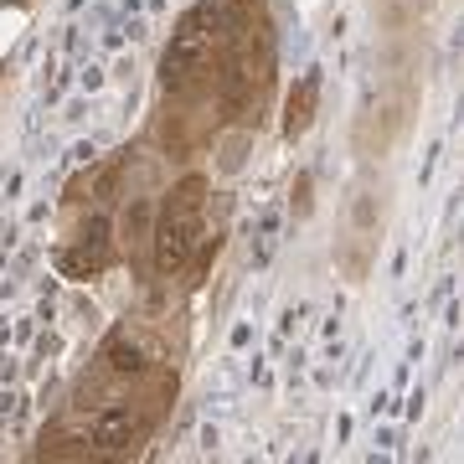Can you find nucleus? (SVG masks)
<instances>
[{"label": "nucleus", "mask_w": 464, "mask_h": 464, "mask_svg": "<svg viewBox=\"0 0 464 464\" xmlns=\"http://www.w3.org/2000/svg\"><path fill=\"white\" fill-rule=\"evenodd\" d=\"M201 197H207V181L201 176H186L176 191H170L166 212H155V227H150V258H155V274H181L191 264V253L201 243Z\"/></svg>", "instance_id": "obj_1"}, {"label": "nucleus", "mask_w": 464, "mask_h": 464, "mask_svg": "<svg viewBox=\"0 0 464 464\" xmlns=\"http://www.w3.org/2000/svg\"><path fill=\"white\" fill-rule=\"evenodd\" d=\"M207 72H212V32L197 16H186L160 57V83H166V93H191L207 83Z\"/></svg>", "instance_id": "obj_2"}, {"label": "nucleus", "mask_w": 464, "mask_h": 464, "mask_svg": "<svg viewBox=\"0 0 464 464\" xmlns=\"http://www.w3.org/2000/svg\"><path fill=\"white\" fill-rule=\"evenodd\" d=\"M140 433H145V418L134 413L130 402H103L99 418H93V429H88V439L99 449H130Z\"/></svg>", "instance_id": "obj_3"}, {"label": "nucleus", "mask_w": 464, "mask_h": 464, "mask_svg": "<svg viewBox=\"0 0 464 464\" xmlns=\"http://www.w3.org/2000/svg\"><path fill=\"white\" fill-rule=\"evenodd\" d=\"M103 366H109V377H119V382H140L150 372V351L140 346L130 331H119V335H109V346H103Z\"/></svg>", "instance_id": "obj_4"}, {"label": "nucleus", "mask_w": 464, "mask_h": 464, "mask_svg": "<svg viewBox=\"0 0 464 464\" xmlns=\"http://www.w3.org/2000/svg\"><path fill=\"white\" fill-rule=\"evenodd\" d=\"M155 197L150 191H140V197H130V207H124V217H119V232H124V243H150V227H155Z\"/></svg>", "instance_id": "obj_5"}, {"label": "nucleus", "mask_w": 464, "mask_h": 464, "mask_svg": "<svg viewBox=\"0 0 464 464\" xmlns=\"http://www.w3.org/2000/svg\"><path fill=\"white\" fill-rule=\"evenodd\" d=\"M315 93H320V78H315V72L299 83V93H289V119H284V130H289V134H304V130H310V109H315Z\"/></svg>", "instance_id": "obj_6"}, {"label": "nucleus", "mask_w": 464, "mask_h": 464, "mask_svg": "<svg viewBox=\"0 0 464 464\" xmlns=\"http://www.w3.org/2000/svg\"><path fill=\"white\" fill-rule=\"evenodd\" d=\"M103 264H109V253H93V248H63L57 253V268H63L67 279H88V274H103Z\"/></svg>", "instance_id": "obj_7"}, {"label": "nucleus", "mask_w": 464, "mask_h": 464, "mask_svg": "<svg viewBox=\"0 0 464 464\" xmlns=\"http://www.w3.org/2000/svg\"><path fill=\"white\" fill-rule=\"evenodd\" d=\"M109 232H114V222L99 212V217H88V222H83L78 243H83V248H93V253H109Z\"/></svg>", "instance_id": "obj_8"}, {"label": "nucleus", "mask_w": 464, "mask_h": 464, "mask_svg": "<svg viewBox=\"0 0 464 464\" xmlns=\"http://www.w3.org/2000/svg\"><path fill=\"white\" fill-rule=\"evenodd\" d=\"M114 186H119V166H103L99 181H93V201H114Z\"/></svg>", "instance_id": "obj_9"}, {"label": "nucleus", "mask_w": 464, "mask_h": 464, "mask_svg": "<svg viewBox=\"0 0 464 464\" xmlns=\"http://www.w3.org/2000/svg\"><path fill=\"white\" fill-rule=\"evenodd\" d=\"M351 222H356V227H372V222H377V201H372V197H366V191H362V197H356V207H351Z\"/></svg>", "instance_id": "obj_10"}]
</instances>
